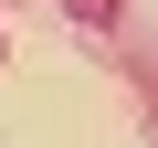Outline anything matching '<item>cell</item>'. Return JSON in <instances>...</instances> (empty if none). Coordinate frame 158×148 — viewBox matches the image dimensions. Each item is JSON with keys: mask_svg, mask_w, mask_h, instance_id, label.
Wrapping results in <instances>:
<instances>
[{"mask_svg": "<svg viewBox=\"0 0 158 148\" xmlns=\"http://www.w3.org/2000/svg\"><path fill=\"white\" fill-rule=\"evenodd\" d=\"M63 11H74V21H116V0H63Z\"/></svg>", "mask_w": 158, "mask_h": 148, "instance_id": "6da1fadb", "label": "cell"}]
</instances>
